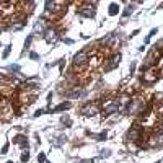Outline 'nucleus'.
I'll return each instance as SVG.
<instances>
[{
  "mask_svg": "<svg viewBox=\"0 0 163 163\" xmlns=\"http://www.w3.org/2000/svg\"><path fill=\"white\" fill-rule=\"evenodd\" d=\"M8 69H10V70H12V72H13V70H15V72H16V70H18V69H20V67H18V65H10V67H8Z\"/></svg>",
  "mask_w": 163,
  "mask_h": 163,
  "instance_id": "obj_27",
  "label": "nucleus"
},
{
  "mask_svg": "<svg viewBox=\"0 0 163 163\" xmlns=\"http://www.w3.org/2000/svg\"><path fill=\"white\" fill-rule=\"evenodd\" d=\"M111 155V150H103L101 152V157H109Z\"/></svg>",
  "mask_w": 163,
  "mask_h": 163,
  "instance_id": "obj_23",
  "label": "nucleus"
},
{
  "mask_svg": "<svg viewBox=\"0 0 163 163\" xmlns=\"http://www.w3.org/2000/svg\"><path fill=\"white\" fill-rule=\"evenodd\" d=\"M30 57L33 59V60H38V59H39V55H38L36 52H31V54H30Z\"/></svg>",
  "mask_w": 163,
  "mask_h": 163,
  "instance_id": "obj_22",
  "label": "nucleus"
},
{
  "mask_svg": "<svg viewBox=\"0 0 163 163\" xmlns=\"http://www.w3.org/2000/svg\"><path fill=\"white\" fill-rule=\"evenodd\" d=\"M136 67H137V64H136V62H132V64H131V69H129V70H131V75L134 74V70H136Z\"/></svg>",
  "mask_w": 163,
  "mask_h": 163,
  "instance_id": "obj_20",
  "label": "nucleus"
},
{
  "mask_svg": "<svg viewBox=\"0 0 163 163\" xmlns=\"http://www.w3.org/2000/svg\"><path fill=\"white\" fill-rule=\"evenodd\" d=\"M7 163H13V162H7Z\"/></svg>",
  "mask_w": 163,
  "mask_h": 163,
  "instance_id": "obj_32",
  "label": "nucleus"
},
{
  "mask_svg": "<svg viewBox=\"0 0 163 163\" xmlns=\"http://www.w3.org/2000/svg\"><path fill=\"white\" fill-rule=\"evenodd\" d=\"M80 113L83 114V116H95V114L98 113V108H96L95 103H86V105L82 106Z\"/></svg>",
  "mask_w": 163,
  "mask_h": 163,
  "instance_id": "obj_5",
  "label": "nucleus"
},
{
  "mask_svg": "<svg viewBox=\"0 0 163 163\" xmlns=\"http://www.w3.org/2000/svg\"><path fill=\"white\" fill-rule=\"evenodd\" d=\"M8 147H10L8 144H5V145H3V147H2V155H3V153H7V152H8Z\"/></svg>",
  "mask_w": 163,
  "mask_h": 163,
  "instance_id": "obj_21",
  "label": "nucleus"
},
{
  "mask_svg": "<svg viewBox=\"0 0 163 163\" xmlns=\"http://www.w3.org/2000/svg\"><path fill=\"white\" fill-rule=\"evenodd\" d=\"M153 49H158V51H160V49H163V39H160L157 44H155V46H153Z\"/></svg>",
  "mask_w": 163,
  "mask_h": 163,
  "instance_id": "obj_19",
  "label": "nucleus"
},
{
  "mask_svg": "<svg viewBox=\"0 0 163 163\" xmlns=\"http://www.w3.org/2000/svg\"><path fill=\"white\" fill-rule=\"evenodd\" d=\"M119 60H121V54H113V57L109 59V64L105 67V70L106 72H109V70H113L114 67H117V64H119Z\"/></svg>",
  "mask_w": 163,
  "mask_h": 163,
  "instance_id": "obj_8",
  "label": "nucleus"
},
{
  "mask_svg": "<svg viewBox=\"0 0 163 163\" xmlns=\"http://www.w3.org/2000/svg\"><path fill=\"white\" fill-rule=\"evenodd\" d=\"M13 144L20 145L21 148H28V142H26V137L25 136H16L13 139Z\"/></svg>",
  "mask_w": 163,
  "mask_h": 163,
  "instance_id": "obj_10",
  "label": "nucleus"
},
{
  "mask_svg": "<svg viewBox=\"0 0 163 163\" xmlns=\"http://www.w3.org/2000/svg\"><path fill=\"white\" fill-rule=\"evenodd\" d=\"M69 98H83V96H86V90H74V91L67 93Z\"/></svg>",
  "mask_w": 163,
  "mask_h": 163,
  "instance_id": "obj_11",
  "label": "nucleus"
},
{
  "mask_svg": "<svg viewBox=\"0 0 163 163\" xmlns=\"http://www.w3.org/2000/svg\"><path fill=\"white\" fill-rule=\"evenodd\" d=\"M157 28H153V30H150V33H148V38H152V36H153V34H157Z\"/></svg>",
  "mask_w": 163,
  "mask_h": 163,
  "instance_id": "obj_26",
  "label": "nucleus"
},
{
  "mask_svg": "<svg viewBox=\"0 0 163 163\" xmlns=\"http://www.w3.org/2000/svg\"><path fill=\"white\" fill-rule=\"evenodd\" d=\"M155 163H162V162H160V160H158V162H155Z\"/></svg>",
  "mask_w": 163,
  "mask_h": 163,
  "instance_id": "obj_31",
  "label": "nucleus"
},
{
  "mask_svg": "<svg viewBox=\"0 0 163 163\" xmlns=\"http://www.w3.org/2000/svg\"><path fill=\"white\" fill-rule=\"evenodd\" d=\"M160 10H163V3H162V5H160Z\"/></svg>",
  "mask_w": 163,
  "mask_h": 163,
  "instance_id": "obj_29",
  "label": "nucleus"
},
{
  "mask_svg": "<svg viewBox=\"0 0 163 163\" xmlns=\"http://www.w3.org/2000/svg\"><path fill=\"white\" fill-rule=\"evenodd\" d=\"M38 162H39V163H46V153H39V155H38Z\"/></svg>",
  "mask_w": 163,
  "mask_h": 163,
  "instance_id": "obj_17",
  "label": "nucleus"
},
{
  "mask_svg": "<svg viewBox=\"0 0 163 163\" xmlns=\"http://www.w3.org/2000/svg\"><path fill=\"white\" fill-rule=\"evenodd\" d=\"M103 44L105 46H108V47H116V46H119V38L117 36H114V34H109L106 39H103Z\"/></svg>",
  "mask_w": 163,
  "mask_h": 163,
  "instance_id": "obj_7",
  "label": "nucleus"
},
{
  "mask_svg": "<svg viewBox=\"0 0 163 163\" xmlns=\"http://www.w3.org/2000/svg\"><path fill=\"white\" fill-rule=\"evenodd\" d=\"M41 114H44V109H38L36 113H34V116H41Z\"/></svg>",
  "mask_w": 163,
  "mask_h": 163,
  "instance_id": "obj_28",
  "label": "nucleus"
},
{
  "mask_svg": "<svg viewBox=\"0 0 163 163\" xmlns=\"http://www.w3.org/2000/svg\"><path fill=\"white\" fill-rule=\"evenodd\" d=\"M46 163H51V162H46Z\"/></svg>",
  "mask_w": 163,
  "mask_h": 163,
  "instance_id": "obj_33",
  "label": "nucleus"
},
{
  "mask_svg": "<svg viewBox=\"0 0 163 163\" xmlns=\"http://www.w3.org/2000/svg\"><path fill=\"white\" fill-rule=\"evenodd\" d=\"M132 12H134V7H132V5H129V7H127V8H126V10H124L122 16H129V15H131V13H132Z\"/></svg>",
  "mask_w": 163,
  "mask_h": 163,
  "instance_id": "obj_15",
  "label": "nucleus"
},
{
  "mask_svg": "<svg viewBox=\"0 0 163 163\" xmlns=\"http://www.w3.org/2000/svg\"><path fill=\"white\" fill-rule=\"evenodd\" d=\"M105 139H106V131H105V132H101V134L98 136V140H105Z\"/></svg>",
  "mask_w": 163,
  "mask_h": 163,
  "instance_id": "obj_24",
  "label": "nucleus"
},
{
  "mask_svg": "<svg viewBox=\"0 0 163 163\" xmlns=\"http://www.w3.org/2000/svg\"><path fill=\"white\" fill-rule=\"evenodd\" d=\"M31 41H33V36H28L26 41H25V49H28V47L31 46Z\"/></svg>",
  "mask_w": 163,
  "mask_h": 163,
  "instance_id": "obj_18",
  "label": "nucleus"
},
{
  "mask_svg": "<svg viewBox=\"0 0 163 163\" xmlns=\"http://www.w3.org/2000/svg\"><path fill=\"white\" fill-rule=\"evenodd\" d=\"M137 145H134V144H129V150H132V152H137Z\"/></svg>",
  "mask_w": 163,
  "mask_h": 163,
  "instance_id": "obj_25",
  "label": "nucleus"
},
{
  "mask_svg": "<svg viewBox=\"0 0 163 163\" xmlns=\"http://www.w3.org/2000/svg\"><path fill=\"white\" fill-rule=\"evenodd\" d=\"M126 139L129 140V144H136V142H139V140L142 139V131H140V127L136 124L132 129H129V131H127Z\"/></svg>",
  "mask_w": 163,
  "mask_h": 163,
  "instance_id": "obj_3",
  "label": "nucleus"
},
{
  "mask_svg": "<svg viewBox=\"0 0 163 163\" xmlns=\"http://www.w3.org/2000/svg\"><path fill=\"white\" fill-rule=\"evenodd\" d=\"M95 7H96V3L85 2V3H83V7H80V8L77 10V13L80 16H85V18H95V15H96Z\"/></svg>",
  "mask_w": 163,
  "mask_h": 163,
  "instance_id": "obj_2",
  "label": "nucleus"
},
{
  "mask_svg": "<svg viewBox=\"0 0 163 163\" xmlns=\"http://www.w3.org/2000/svg\"><path fill=\"white\" fill-rule=\"evenodd\" d=\"M158 80V70L155 67H148L142 72V82L147 83V85H152Z\"/></svg>",
  "mask_w": 163,
  "mask_h": 163,
  "instance_id": "obj_1",
  "label": "nucleus"
},
{
  "mask_svg": "<svg viewBox=\"0 0 163 163\" xmlns=\"http://www.w3.org/2000/svg\"><path fill=\"white\" fill-rule=\"evenodd\" d=\"M10 52H12V46H10V44H8V46H7L5 49H3V54H2V57H3V59H7V57H8V55H10Z\"/></svg>",
  "mask_w": 163,
  "mask_h": 163,
  "instance_id": "obj_14",
  "label": "nucleus"
},
{
  "mask_svg": "<svg viewBox=\"0 0 163 163\" xmlns=\"http://www.w3.org/2000/svg\"><path fill=\"white\" fill-rule=\"evenodd\" d=\"M117 111H119V103H117L116 100H111L108 105H105V108H103V114L108 116V114L117 113Z\"/></svg>",
  "mask_w": 163,
  "mask_h": 163,
  "instance_id": "obj_6",
  "label": "nucleus"
},
{
  "mask_svg": "<svg viewBox=\"0 0 163 163\" xmlns=\"http://www.w3.org/2000/svg\"><path fill=\"white\" fill-rule=\"evenodd\" d=\"M117 13H119V7H117V3H111L109 5V15L114 16V15H117Z\"/></svg>",
  "mask_w": 163,
  "mask_h": 163,
  "instance_id": "obj_13",
  "label": "nucleus"
},
{
  "mask_svg": "<svg viewBox=\"0 0 163 163\" xmlns=\"http://www.w3.org/2000/svg\"><path fill=\"white\" fill-rule=\"evenodd\" d=\"M2 30H3V26H2V25H0V31H2Z\"/></svg>",
  "mask_w": 163,
  "mask_h": 163,
  "instance_id": "obj_30",
  "label": "nucleus"
},
{
  "mask_svg": "<svg viewBox=\"0 0 163 163\" xmlns=\"http://www.w3.org/2000/svg\"><path fill=\"white\" fill-rule=\"evenodd\" d=\"M28 160H30V153H28V152H23V153H21V162L26 163Z\"/></svg>",
  "mask_w": 163,
  "mask_h": 163,
  "instance_id": "obj_16",
  "label": "nucleus"
},
{
  "mask_svg": "<svg viewBox=\"0 0 163 163\" xmlns=\"http://www.w3.org/2000/svg\"><path fill=\"white\" fill-rule=\"evenodd\" d=\"M44 39H46L47 43H54V41L57 39V31H55L54 28H47V30L44 31Z\"/></svg>",
  "mask_w": 163,
  "mask_h": 163,
  "instance_id": "obj_9",
  "label": "nucleus"
},
{
  "mask_svg": "<svg viewBox=\"0 0 163 163\" xmlns=\"http://www.w3.org/2000/svg\"><path fill=\"white\" fill-rule=\"evenodd\" d=\"M88 62V52L86 51H80L74 55V65L75 67H82V65H86Z\"/></svg>",
  "mask_w": 163,
  "mask_h": 163,
  "instance_id": "obj_4",
  "label": "nucleus"
},
{
  "mask_svg": "<svg viewBox=\"0 0 163 163\" xmlns=\"http://www.w3.org/2000/svg\"><path fill=\"white\" fill-rule=\"evenodd\" d=\"M72 106V103L70 101H64V103H60L59 106H55V108L52 109L54 113H60V111H65V109H69Z\"/></svg>",
  "mask_w": 163,
  "mask_h": 163,
  "instance_id": "obj_12",
  "label": "nucleus"
}]
</instances>
